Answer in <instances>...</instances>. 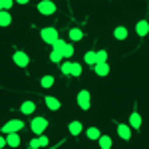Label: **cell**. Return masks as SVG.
I'll use <instances>...</instances> for the list:
<instances>
[{"label": "cell", "instance_id": "6da1fadb", "mask_svg": "<svg viewBox=\"0 0 149 149\" xmlns=\"http://www.w3.org/2000/svg\"><path fill=\"white\" fill-rule=\"evenodd\" d=\"M40 36H42V40L50 44V46H54L58 40H60V36H58V30L56 28H52V26H48V28H42L40 30Z\"/></svg>", "mask_w": 149, "mask_h": 149}, {"label": "cell", "instance_id": "7a4b0ae2", "mask_svg": "<svg viewBox=\"0 0 149 149\" xmlns=\"http://www.w3.org/2000/svg\"><path fill=\"white\" fill-rule=\"evenodd\" d=\"M46 127H48V119L42 117V115H38V117H34L30 121V129H32V133H36V135H42L46 131Z\"/></svg>", "mask_w": 149, "mask_h": 149}, {"label": "cell", "instance_id": "3957f363", "mask_svg": "<svg viewBox=\"0 0 149 149\" xmlns=\"http://www.w3.org/2000/svg\"><path fill=\"white\" fill-rule=\"evenodd\" d=\"M22 127H24V121H22V119H10L8 123H4V125H2V135H8V133H18Z\"/></svg>", "mask_w": 149, "mask_h": 149}, {"label": "cell", "instance_id": "277c9868", "mask_svg": "<svg viewBox=\"0 0 149 149\" xmlns=\"http://www.w3.org/2000/svg\"><path fill=\"white\" fill-rule=\"evenodd\" d=\"M38 12L44 16H52V14H56V4L52 0H42V2H38Z\"/></svg>", "mask_w": 149, "mask_h": 149}, {"label": "cell", "instance_id": "5b68a950", "mask_svg": "<svg viewBox=\"0 0 149 149\" xmlns=\"http://www.w3.org/2000/svg\"><path fill=\"white\" fill-rule=\"evenodd\" d=\"M90 103H92V97H90V92H88V90L78 92V105H80L84 111H88V109H90Z\"/></svg>", "mask_w": 149, "mask_h": 149}, {"label": "cell", "instance_id": "8992f818", "mask_svg": "<svg viewBox=\"0 0 149 149\" xmlns=\"http://www.w3.org/2000/svg\"><path fill=\"white\" fill-rule=\"evenodd\" d=\"M12 60H14V64L18 66V68H26L28 64H30V58H28V54L26 52H14V56H12Z\"/></svg>", "mask_w": 149, "mask_h": 149}, {"label": "cell", "instance_id": "52a82bcc", "mask_svg": "<svg viewBox=\"0 0 149 149\" xmlns=\"http://www.w3.org/2000/svg\"><path fill=\"white\" fill-rule=\"evenodd\" d=\"M117 135L121 139H125V141H129V139H131V125L119 123V125H117Z\"/></svg>", "mask_w": 149, "mask_h": 149}, {"label": "cell", "instance_id": "ba28073f", "mask_svg": "<svg viewBox=\"0 0 149 149\" xmlns=\"http://www.w3.org/2000/svg\"><path fill=\"white\" fill-rule=\"evenodd\" d=\"M48 143H50V139L44 137V135H38L36 139L30 141V149H42V147H48Z\"/></svg>", "mask_w": 149, "mask_h": 149}, {"label": "cell", "instance_id": "9c48e42d", "mask_svg": "<svg viewBox=\"0 0 149 149\" xmlns=\"http://www.w3.org/2000/svg\"><path fill=\"white\" fill-rule=\"evenodd\" d=\"M135 32H137L139 38L147 36L149 34V22H147V20H139V22L135 24Z\"/></svg>", "mask_w": 149, "mask_h": 149}, {"label": "cell", "instance_id": "30bf717a", "mask_svg": "<svg viewBox=\"0 0 149 149\" xmlns=\"http://www.w3.org/2000/svg\"><path fill=\"white\" fill-rule=\"evenodd\" d=\"M46 107L50 109V111H58L62 105H60V100H56V97H52V95H46Z\"/></svg>", "mask_w": 149, "mask_h": 149}, {"label": "cell", "instance_id": "8fae6325", "mask_svg": "<svg viewBox=\"0 0 149 149\" xmlns=\"http://www.w3.org/2000/svg\"><path fill=\"white\" fill-rule=\"evenodd\" d=\"M93 70H95V74H97V76H107V74H109V66H107V62H102V64H95V66H93Z\"/></svg>", "mask_w": 149, "mask_h": 149}, {"label": "cell", "instance_id": "7c38bea8", "mask_svg": "<svg viewBox=\"0 0 149 149\" xmlns=\"http://www.w3.org/2000/svg\"><path fill=\"white\" fill-rule=\"evenodd\" d=\"M129 125H131V129H139L141 127V115L137 111H133V113L129 115Z\"/></svg>", "mask_w": 149, "mask_h": 149}, {"label": "cell", "instance_id": "4fadbf2b", "mask_svg": "<svg viewBox=\"0 0 149 149\" xmlns=\"http://www.w3.org/2000/svg\"><path fill=\"white\" fill-rule=\"evenodd\" d=\"M81 129H84V125H81V121H72V123L68 125L70 135H80V133H81Z\"/></svg>", "mask_w": 149, "mask_h": 149}, {"label": "cell", "instance_id": "5bb4252c", "mask_svg": "<svg viewBox=\"0 0 149 149\" xmlns=\"http://www.w3.org/2000/svg\"><path fill=\"white\" fill-rule=\"evenodd\" d=\"M127 34H129V32H127L125 26H117V28L113 30V38H115V40H125Z\"/></svg>", "mask_w": 149, "mask_h": 149}, {"label": "cell", "instance_id": "9a60e30c", "mask_svg": "<svg viewBox=\"0 0 149 149\" xmlns=\"http://www.w3.org/2000/svg\"><path fill=\"white\" fill-rule=\"evenodd\" d=\"M10 22H12L10 12H8V10H2V12H0V26H2V28H6V26H10Z\"/></svg>", "mask_w": 149, "mask_h": 149}, {"label": "cell", "instance_id": "2e32d148", "mask_svg": "<svg viewBox=\"0 0 149 149\" xmlns=\"http://www.w3.org/2000/svg\"><path fill=\"white\" fill-rule=\"evenodd\" d=\"M81 38H84V30L81 28H72L70 30V40L72 42H80Z\"/></svg>", "mask_w": 149, "mask_h": 149}, {"label": "cell", "instance_id": "e0dca14e", "mask_svg": "<svg viewBox=\"0 0 149 149\" xmlns=\"http://www.w3.org/2000/svg\"><path fill=\"white\" fill-rule=\"evenodd\" d=\"M86 135H88V139H92V141H97V139L102 137V133H100L97 127H88L86 129Z\"/></svg>", "mask_w": 149, "mask_h": 149}, {"label": "cell", "instance_id": "ac0fdd59", "mask_svg": "<svg viewBox=\"0 0 149 149\" xmlns=\"http://www.w3.org/2000/svg\"><path fill=\"white\" fill-rule=\"evenodd\" d=\"M34 109H36V103L34 102H24L22 105H20V111L26 115H30V113H34Z\"/></svg>", "mask_w": 149, "mask_h": 149}, {"label": "cell", "instance_id": "d6986e66", "mask_svg": "<svg viewBox=\"0 0 149 149\" xmlns=\"http://www.w3.org/2000/svg\"><path fill=\"white\" fill-rule=\"evenodd\" d=\"M97 143H100V149H111V137L109 135H102L97 139Z\"/></svg>", "mask_w": 149, "mask_h": 149}, {"label": "cell", "instance_id": "ffe728a7", "mask_svg": "<svg viewBox=\"0 0 149 149\" xmlns=\"http://www.w3.org/2000/svg\"><path fill=\"white\" fill-rule=\"evenodd\" d=\"M84 60H86V64H90V66H95V64H97V52H86Z\"/></svg>", "mask_w": 149, "mask_h": 149}, {"label": "cell", "instance_id": "44dd1931", "mask_svg": "<svg viewBox=\"0 0 149 149\" xmlns=\"http://www.w3.org/2000/svg\"><path fill=\"white\" fill-rule=\"evenodd\" d=\"M72 68H74V62H70V60H66V62L60 66V70H62L64 76H72Z\"/></svg>", "mask_w": 149, "mask_h": 149}, {"label": "cell", "instance_id": "7402d4cb", "mask_svg": "<svg viewBox=\"0 0 149 149\" xmlns=\"http://www.w3.org/2000/svg\"><path fill=\"white\" fill-rule=\"evenodd\" d=\"M6 139H8V145H10V147H18V145H20V137H18V133H8Z\"/></svg>", "mask_w": 149, "mask_h": 149}, {"label": "cell", "instance_id": "603a6c76", "mask_svg": "<svg viewBox=\"0 0 149 149\" xmlns=\"http://www.w3.org/2000/svg\"><path fill=\"white\" fill-rule=\"evenodd\" d=\"M62 56H64V60H70V58L74 56V46L72 44H66L64 50H62Z\"/></svg>", "mask_w": 149, "mask_h": 149}, {"label": "cell", "instance_id": "cb8c5ba5", "mask_svg": "<svg viewBox=\"0 0 149 149\" xmlns=\"http://www.w3.org/2000/svg\"><path fill=\"white\" fill-rule=\"evenodd\" d=\"M40 84H42V88H52L54 86V76H44L40 80Z\"/></svg>", "mask_w": 149, "mask_h": 149}, {"label": "cell", "instance_id": "d4e9b609", "mask_svg": "<svg viewBox=\"0 0 149 149\" xmlns=\"http://www.w3.org/2000/svg\"><path fill=\"white\" fill-rule=\"evenodd\" d=\"M50 60H52L54 64H60V62L64 60V56H62V52H58V50H52V54H50Z\"/></svg>", "mask_w": 149, "mask_h": 149}, {"label": "cell", "instance_id": "484cf974", "mask_svg": "<svg viewBox=\"0 0 149 149\" xmlns=\"http://www.w3.org/2000/svg\"><path fill=\"white\" fill-rule=\"evenodd\" d=\"M16 0H0V10H10Z\"/></svg>", "mask_w": 149, "mask_h": 149}, {"label": "cell", "instance_id": "4316f807", "mask_svg": "<svg viewBox=\"0 0 149 149\" xmlns=\"http://www.w3.org/2000/svg\"><path fill=\"white\" fill-rule=\"evenodd\" d=\"M72 76H76V78L81 76V66H80V64H76V62H74V68H72Z\"/></svg>", "mask_w": 149, "mask_h": 149}, {"label": "cell", "instance_id": "83f0119b", "mask_svg": "<svg viewBox=\"0 0 149 149\" xmlns=\"http://www.w3.org/2000/svg\"><path fill=\"white\" fill-rule=\"evenodd\" d=\"M105 60H107V52H105V50H100V52H97V64H102Z\"/></svg>", "mask_w": 149, "mask_h": 149}, {"label": "cell", "instance_id": "f1b7e54d", "mask_svg": "<svg viewBox=\"0 0 149 149\" xmlns=\"http://www.w3.org/2000/svg\"><path fill=\"white\" fill-rule=\"evenodd\" d=\"M64 46H66V42H64V40H58L56 44L52 46V50H58V52H62V50H64Z\"/></svg>", "mask_w": 149, "mask_h": 149}, {"label": "cell", "instance_id": "f546056e", "mask_svg": "<svg viewBox=\"0 0 149 149\" xmlns=\"http://www.w3.org/2000/svg\"><path fill=\"white\" fill-rule=\"evenodd\" d=\"M16 2H18V4H28L30 0H16Z\"/></svg>", "mask_w": 149, "mask_h": 149}]
</instances>
